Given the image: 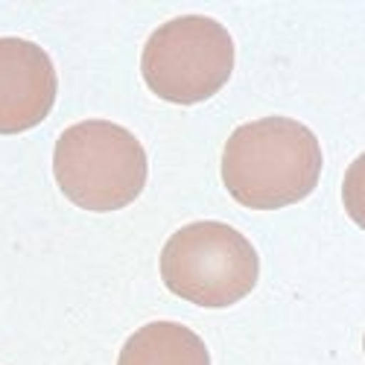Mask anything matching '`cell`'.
Instances as JSON below:
<instances>
[{
	"label": "cell",
	"mask_w": 365,
	"mask_h": 365,
	"mask_svg": "<svg viewBox=\"0 0 365 365\" xmlns=\"http://www.w3.org/2000/svg\"><path fill=\"white\" fill-rule=\"evenodd\" d=\"M161 278L167 289L199 307H231L260 278L257 249L225 222H190L161 249Z\"/></svg>",
	"instance_id": "3"
},
{
	"label": "cell",
	"mask_w": 365,
	"mask_h": 365,
	"mask_svg": "<svg viewBox=\"0 0 365 365\" xmlns=\"http://www.w3.org/2000/svg\"><path fill=\"white\" fill-rule=\"evenodd\" d=\"M319 175V138L289 117H263L240 126L222 149V185L252 210L304 202L316 190Z\"/></svg>",
	"instance_id": "1"
},
{
	"label": "cell",
	"mask_w": 365,
	"mask_h": 365,
	"mask_svg": "<svg viewBox=\"0 0 365 365\" xmlns=\"http://www.w3.org/2000/svg\"><path fill=\"white\" fill-rule=\"evenodd\" d=\"M53 175L76 207L108 214L143 193L149 161L129 129L111 120H82L56 140Z\"/></svg>",
	"instance_id": "2"
},
{
	"label": "cell",
	"mask_w": 365,
	"mask_h": 365,
	"mask_svg": "<svg viewBox=\"0 0 365 365\" xmlns=\"http://www.w3.org/2000/svg\"><path fill=\"white\" fill-rule=\"evenodd\" d=\"M56 91V68L44 47L26 38H0V135H21L44 123Z\"/></svg>",
	"instance_id": "5"
},
{
	"label": "cell",
	"mask_w": 365,
	"mask_h": 365,
	"mask_svg": "<svg viewBox=\"0 0 365 365\" xmlns=\"http://www.w3.org/2000/svg\"><path fill=\"white\" fill-rule=\"evenodd\" d=\"M234 71V38L207 15H181L149 36L140 73L155 97L196 106L222 91Z\"/></svg>",
	"instance_id": "4"
},
{
	"label": "cell",
	"mask_w": 365,
	"mask_h": 365,
	"mask_svg": "<svg viewBox=\"0 0 365 365\" xmlns=\"http://www.w3.org/2000/svg\"><path fill=\"white\" fill-rule=\"evenodd\" d=\"M117 365H210V354L190 327L178 322H152L126 339Z\"/></svg>",
	"instance_id": "6"
}]
</instances>
